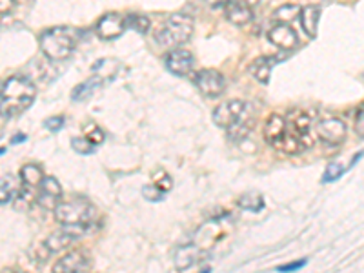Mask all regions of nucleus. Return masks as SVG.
<instances>
[{
	"mask_svg": "<svg viewBox=\"0 0 364 273\" xmlns=\"http://www.w3.org/2000/svg\"><path fill=\"white\" fill-rule=\"evenodd\" d=\"M55 220L73 239H79V237L97 230L99 210L95 208V204L84 199V197L64 200V203L60 200L55 206Z\"/></svg>",
	"mask_w": 364,
	"mask_h": 273,
	"instance_id": "nucleus-1",
	"label": "nucleus"
},
{
	"mask_svg": "<svg viewBox=\"0 0 364 273\" xmlns=\"http://www.w3.org/2000/svg\"><path fill=\"white\" fill-rule=\"evenodd\" d=\"M37 87L24 75H13L0 87V115L6 119L21 115L33 104Z\"/></svg>",
	"mask_w": 364,
	"mask_h": 273,
	"instance_id": "nucleus-2",
	"label": "nucleus"
},
{
	"mask_svg": "<svg viewBox=\"0 0 364 273\" xmlns=\"http://www.w3.org/2000/svg\"><path fill=\"white\" fill-rule=\"evenodd\" d=\"M79 38L80 31L73 26H57V28L46 29L38 37V46L50 60H64L73 53Z\"/></svg>",
	"mask_w": 364,
	"mask_h": 273,
	"instance_id": "nucleus-3",
	"label": "nucleus"
},
{
	"mask_svg": "<svg viewBox=\"0 0 364 273\" xmlns=\"http://www.w3.org/2000/svg\"><path fill=\"white\" fill-rule=\"evenodd\" d=\"M193 24L195 22L190 15L175 13L161 26V29L155 35L157 44L162 48H178V46L186 44L193 35Z\"/></svg>",
	"mask_w": 364,
	"mask_h": 273,
	"instance_id": "nucleus-4",
	"label": "nucleus"
},
{
	"mask_svg": "<svg viewBox=\"0 0 364 273\" xmlns=\"http://www.w3.org/2000/svg\"><path fill=\"white\" fill-rule=\"evenodd\" d=\"M286 132L301 151L314 144V117L304 109H290L284 117Z\"/></svg>",
	"mask_w": 364,
	"mask_h": 273,
	"instance_id": "nucleus-5",
	"label": "nucleus"
},
{
	"mask_svg": "<svg viewBox=\"0 0 364 273\" xmlns=\"http://www.w3.org/2000/svg\"><path fill=\"white\" fill-rule=\"evenodd\" d=\"M264 139L269 146H273L279 151H284V154H301L299 146L291 141V136L286 132V122L282 115H272L266 120L264 126Z\"/></svg>",
	"mask_w": 364,
	"mask_h": 273,
	"instance_id": "nucleus-6",
	"label": "nucleus"
},
{
	"mask_svg": "<svg viewBox=\"0 0 364 273\" xmlns=\"http://www.w3.org/2000/svg\"><path fill=\"white\" fill-rule=\"evenodd\" d=\"M195 86L208 99H217L226 90V77L217 70H200L195 75Z\"/></svg>",
	"mask_w": 364,
	"mask_h": 273,
	"instance_id": "nucleus-7",
	"label": "nucleus"
},
{
	"mask_svg": "<svg viewBox=\"0 0 364 273\" xmlns=\"http://www.w3.org/2000/svg\"><path fill=\"white\" fill-rule=\"evenodd\" d=\"M315 135L321 142L328 146H339L346 139V124L341 119H326L321 120L315 126Z\"/></svg>",
	"mask_w": 364,
	"mask_h": 273,
	"instance_id": "nucleus-8",
	"label": "nucleus"
},
{
	"mask_svg": "<svg viewBox=\"0 0 364 273\" xmlns=\"http://www.w3.org/2000/svg\"><path fill=\"white\" fill-rule=\"evenodd\" d=\"M63 199V186L55 177H44L37 188V204L44 210H55Z\"/></svg>",
	"mask_w": 364,
	"mask_h": 273,
	"instance_id": "nucleus-9",
	"label": "nucleus"
},
{
	"mask_svg": "<svg viewBox=\"0 0 364 273\" xmlns=\"http://www.w3.org/2000/svg\"><path fill=\"white\" fill-rule=\"evenodd\" d=\"M126 17L120 15V13H106L104 17H100V21L97 22L95 31L100 38L104 41H113V38H119L120 35L126 31Z\"/></svg>",
	"mask_w": 364,
	"mask_h": 273,
	"instance_id": "nucleus-10",
	"label": "nucleus"
},
{
	"mask_svg": "<svg viewBox=\"0 0 364 273\" xmlns=\"http://www.w3.org/2000/svg\"><path fill=\"white\" fill-rule=\"evenodd\" d=\"M246 109V102L242 100H226V102L219 104L213 112V122L219 128L226 129L242 115V112Z\"/></svg>",
	"mask_w": 364,
	"mask_h": 273,
	"instance_id": "nucleus-11",
	"label": "nucleus"
},
{
	"mask_svg": "<svg viewBox=\"0 0 364 273\" xmlns=\"http://www.w3.org/2000/svg\"><path fill=\"white\" fill-rule=\"evenodd\" d=\"M268 41L273 46H277L279 50L284 51H291L299 46V37L295 33V29L290 24H282V22H279V24H275L269 29Z\"/></svg>",
	"mask_w": 364,
	"mask_h": 273,
	"instance_id": "nucleus-12",
	"label": "nucleus"
},
{
	"mask_svg": "<svg viewBox=\"0 0 364 273\" xmlns=\"http://www.w3.org/2000/svg\"><path fill=\"white\" fill-rule=\"evenodd\" d=\"M193 55L188 50H181V48H175L166 57V68H168L170 73L177 75V77H186V75H190L193 71Z\"/></svg>",
	"mask_w": 364,
	"mask_h": 273,
	"instance_id": "nucleus-13",
	"label": "nucleus"
},
{
	"mask_svg": "<svg viewBox=\"0 0 364 273\" xmlns=\"http://www.w3.org/2000/svg\"><path fill=\"white\" fill-rule=\"evenodd\" d=\"M224 15L232 24L235 26H248L253 21V9L245 0H230L224 6Z\"/></svg>",
	"mask_w": 364,
	"mask_h": 273,
	"instance_id": "nucleus-14",
	"label": "nucleus"
},
{
	"mask_svg": "<svg viewBox=\"0 0 364 273\" xmlns=\"http://www.w3.org/2000/svg\"><path fill=\"white\" fill-rule=\"evenodd\" d=\"M90 269V259L84 252H70L60 257L53 266L55 273H77Z\"/></svg>",
	"mask_w": 364,
	"mask_h": 273,
	"instance_id": "nucleus-15",
	"label": "nucleus"
},
{
	"mask_svg": "<svg viewBox=\"0 0 364 273\" xmlns=\"http://www.w3.org/2000/svg\"><path fill=\"white\" fill-rule=\"evenodd\" d=\"M253 122H255V115H253V112H252V106H250V104H246V109L242 112V115H240L239 119H237L235 122L230 126V128H226L228 136H230V139L235 142L245 141L246 136H248V133L252 132Z\"/></svg>",
	"mask_w": 364,
	"mask_h": 273,
	"instance_id": "nucleus-16",
	"label": "nucleus"
},
{
	"mask_svg": "<svg viewBox=\"0 0 364 273\" xmlns=\"http://www.w3.org/2000/svg\"><path fill=\"white\" fill-rule=\"evenodd\" d=\"M200 261V248L197 245H184L177 250L175 253V268L178 272H184V269L193 268L197 262Z\"/></svg>",
	"mask_w": 364,
	"mask_h": 273,
	"instance_id": "nucleus-17",
	"label": "nucleus"
},
{
	"mask_svg": "<svg viewBox=\"0 0 364 273\" xmlns=\"http://www.w3.org/2000/svg\"><path fill=\"white\" fill-rule=\"evenodd\" d=\"M277 63V58L273 57H259L255 58L252 64L248 66L250 75L253 79L259 80L261 84H269V79H272V70L273 64Z\"/></svg>",
	"mask_w": 364,
	"mask_h": 273,
	"instance_id": "nucleus-18",
	"label": "nucleus"
},
{
	"mask_svg": "<svg viewBox=\"0 0 364 273\" xmlns=\"http://www.w3.org/2000/svg\"><path fill=\"white\" fill-rule=\"evenodd\" d=\"M318 17H321V9H318L317 6H306V8H302L301 13H299L301 26L308 37H311V38L317 37Z\"/></svg>",
	"mask_w": 364,
	"mask_h": 273,
	"instance_id": "nucleus-19",
	"label": "nucleus"
},
{
	"mask_svg": "<svg viewBox=\"0 0 364 273\" xmlns=\"http://www.w3.org/2000/svg\"><path fill=\"white\" fill-rule=\"evenodd\" d=\"M21 182L15 175H4L0 177V204H8L15 200L18 190H21Z\"/></svg>",
	"mask_w": 364,
	"mask_h": 273,
	"instance_id": "nucleus-20",
	"label": "nucleus"
},
{
	"mask_svg": "<svg viewBox=\"0 0 364 273\" xmlns=\"http://www.w3.org/2000/svg\"><path fill=\"white\" fill-rule=\"evenodd\" d=\"M104 84L102 79H99V77H91V79H87L86 82L79 84V86L75 87L73 91H71V99L75 100V102H82V100H87L90 99L93 93H95L97 90H100Z\"/></svg>",
	"mask_w": 364,
	"mask_h": 273,
	"instance_id": "nucleus-21",
	"label": "nucleus"
},
{
	"mask_svg": "<svg viewBox=\"0 0 364 273\" xmlns=\"http://www.w3.org/2000/svg\"><path fill=\"white\" fill-rule=\"evenodd\" d=\"M73 240L77 239H73L70 233L60 230V232L51 233V235L44 240V245L48 246V250H50L51 253H58V252H64L66 248H70V246L73 245Z\"/></svg>",
	"mask_w": 364,
	"mask_h": 273,
	"instance_id": "nucleus-22",
	"label": "nucleus"
},
{
	"mask_svg": "<svg viewBox=\"0 0 364 273\" xmlns=\"http://www.w3.org/2000/svg\"><path fill=\"white\" fill-rule=\"evenodd\" d=\"M42 178H44V173H42L41 166H37V164L22 166V170H21L22 186L33 188V190H37Z\"/></svg>",
	"mask_w": 364,
	"mask_h": 273,
	"instance_id": "nucleus-23",
	"label": "nucleus"
},
{
	"mask_svg": "<svg viewBox=\"0 0 364 273\" xmlns=\"http://www.w3.org/2000/svg\"><path fill=\"white\" fill-rule=\"evenodd\" d=\"M120 64H117V60L113 58H104V60H99V63L93 66V73L99 77V79L106 80L109 77V80L115 79L117 71H119Z\"/></svg>",
	"mask_w": 364,
	"mask_h": 273,
	"instance_id": "nucleus-24",
	"label": "nucleus"
},
{
	"mask_svg": "<svg viewBox=\"0 0 364 273\" xmlns=\"http://www.w3.org/2000/svg\"><path fill=\"white\" fill-rule=\"evenodd\" d=\"M242 210H250V211H261L264 208V199H262L261 193H257V191H248V193H242L237 200Z\"/></svg>",
	"mask_w": 364,
	"mask_h": 273,
	"instance_id": "nucleus-25",
	"label": "nucleus"
},
{
	"mask_svg": "<svg viewBox=\"0 0 364 273\" xmlns=\"http://www.w3.org/2000/svg\"><path fill=\"white\" fill-rule=\"evenodd\" d=\"M299 13H301V8H299V6H295V4L281 6V8L275 9V13H273V21L282 22V24H288V22L299 18Z\"/></svg>",
	"mask_w": 364,
	"mask_h": 273,
	"instance_id": "nucleus-26",
	"label": "nucleus"
},
{
	"mask_svg": "<svg viewBox=\"0 0 364 273\" xmlns=\"http://www.w3.org/2000/svg\"><path fill=\"white\" fill-rule=\"evenodd\" d=\"M126 26L132 29H135L136 33H148L149 28H151V22H149V18L146 17V15H141V13H132V15H128L126 17Z\"/></svg>",
	"mask_w": 364,
	"mask_h": 273,
	"instance_id": "nucleus-27",
	"label": "nucleus"
},
{
	"mask_svg": "<svg viewBox=\"0 0 364 273\" xmlns=\"http://www.w3.org/2000/svg\"><path fill=\"white\" fill-rule=\"evenodd\" d=\"M51 255H53V253L48 250V246H46L44 242H38V245L31 246V250H29V257H31V261H33L37 266L44 264Z\"/></svg>",
	"mask_w": 364,
	"mask_h": 273,
	"instance_id": "nucleus-28",
	"label": "nucleus"
},
{
	"mask_svg": "<svg viewBox=\"0 0 364 273\" xmlns=\"http://www.w3.org/2000/svg\"><path fill=\"white\" fill-rule=\"evenodd\" d=\"M71 148L80 155H91L95 151V144H91L86 136H75V139H71Z\"/></svg>",
	"mask_w": 364,
	"mask_h": 273,
	"instance_id": "nucleus-29",
	"label": "nucleus"
},
{
	"mask_svg": "<svg viewBox=\"0 0 364 273\" xmlns=\"http://www.w3.org/2000/svg\"><path fill=\"white\" fill-rule=\"evenodd\" d=\"M142 197H144L146 200H149V203H159V200L164 199V191H162L161 188L155 186V184H146V186L142 188Z\"/></svg>",
	"mask_w": 364,
	"mask_h": 273,
	"instance_id": "nucleus-30",
	"label": "nucleus"
},
{
	"mask_svg": "<svg viewBox=\"0 0 364 273\" xmlns=\"http://www.w3.org/2000/svg\"><path fill=\"white\" fill-rule=\"evenodd\" d=\"M343 173H344V166L341 164V162H331V164H328L326 171H324L323 182L337 181V178H339Z\"/></svg>",
	"mask_w": 364,
	"mask_h": 273,
	"instance_id": "nucleus-31",
	"label": "nucleus"
},
{
	"mask_svg": "<svg viewBox=\"0 0 364 273\" xmlns=\"http://www.w3.org/2000/svg\"><path fill=\"white\" fill-rule=\"evenodd\" d=\"M154 184L157 188H161V190L166 193V191H170L171 188H173V178L166 173V171H157L154 177Z\"/></svg>",
	"mask_w": 364,
	"mask_h": 273,
	"instance_id": "nucleus-32",
	"label": "nucleus"
},
{
	"mask_svg": "<svg viewBox=\"0 0 364 273\" xmlns=\"http://www.w3.org/2000/svg\"><path fill=\"white\" fill-rule=\"evenodd\" d=\"M84 133H86V139L91 142V144L99 146V144H102V142H104V133H102V129H100L97 124L87 126V128L84 129Z\"/></svg>",
	"mask_w": 364,
	"mask_h": 273,
	"instance_id": "nucleus-33",
	"label": "nucleus"
},
{
	"mask_svg": "<svg viewBox=\"0 0 364 273\" xmlns=\"http://www.w3.org/2000/svg\"><path fill=\"white\" fill-rule=\"evenodd\" d=\"M44 126L50 129V132H58V129H63L64 126V117H51V119L46 120Z\"/></svg>",
	"mask_w": 364,
	"mask_h": 273,
	"instance_id": "nucleus-34",
	"label": "nucleus"
},
{
	"mask_svg": "<svg viewBox=\"0 0 364 273\" xmlns=\"http://www.w3.org/2000/svg\"><path fill=\"white\" fill-rule=\"evenodd\" d=\"M355 129H357V133H359L360 139H363V136H364V115H363V109H359V113H357Z\"/></svg>",
	"mask_w": 364,
	"mask_h": 273,
	"instance_id": "nucleus-35",
	"label": "nucleus"
},
{
	"mask_svg": "<svg viewBox=\"0 0 364 273\" xmlns=\"http://www.w3.org/2000/svg\"><path fill=\"white\" fill-rule=\"evenodd\" d=\"M13 6H15V0H0V15L11 11Z\"/></svg>",
	"mask_w": 364,
	"mask_h": 273,
	"instance_id": "nucleus-36",
	"label": "nucleus"
},
{
	"mask_svg": "<svg viewBox=\"0 0 364 273\" xmlns=\"http://www.w3.org/2000/svg\"><path fill=\"white\" fill-rule=\"evenodd\" d=\"M306 264V261H299V262H291V264H286L279 268V272H294V269L302 268V266Z\"/></svg>",
	"mask_w": 364,
	"mask_h": 273,
	"instance_id": "nucleus-37",
	"label": "nucleus"
},
{
	"mask_svg": "<svg viewBox=\"0 0 364 273\" xmlns=\"http://www.w3.org/2000/svg\"><path fill=\"white\" fill-rule=\"evenodd\" d=\"M210 8H224L230 0H204Z\"/></svg>",
	"mask_w": 364,
	"mask_h": 273,
	"instance_id": "nucleus-38",
	"label": "nucleus"
},
{
	"mask_svg": "<svg viewBox=\"0 0 364 273\" xmlns=\"http://www.w3.org/2000/svg\"><path fill=\"white\" fill-rule=\"evenodd\" d=\"M245 2H248L250 6H253V4H259V2H261V0H245Z\"/></svg>",
	"mask_w": 364,
	"mask_h": 273,
	"instance_id": "nucleus-39",
	"label": "nucleus"
},
{
	"mask_svg": "<svg viewBox=\"0 0 364 273\" xmlns=\"http://www.w3.org/2000/svg\"><path fill=\"white\" fill-rule=\"evenodd\" d=\"M324 2H333V0H324Z\"/></svg>",
	"mask_w": 364,
	"mask_h": 273,
	"instance_id": "nucleus-40",
	"label": "nucleus"
}]
</instances>
